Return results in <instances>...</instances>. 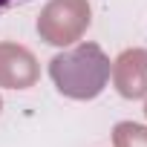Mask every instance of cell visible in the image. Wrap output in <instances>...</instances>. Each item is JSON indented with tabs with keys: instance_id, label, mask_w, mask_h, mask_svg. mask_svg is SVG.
Returning <instances> with one entry per match:
<instances>
[{
	"instance_id": "1",
	"label": "cell",
	"mask_w": 147,
	"mask_h": 147,
	"mask_svg": "<svg viewBox=\"0 0 147 147\" xmlns=\"http://www.w3.org/2000/svg\"><path fill=\"white\" fill-rule=\"evenodd\" d=\"M23 3H29V0H0V18L12 9H18V6H23Z\"/></svg>"
}]
</instances>
